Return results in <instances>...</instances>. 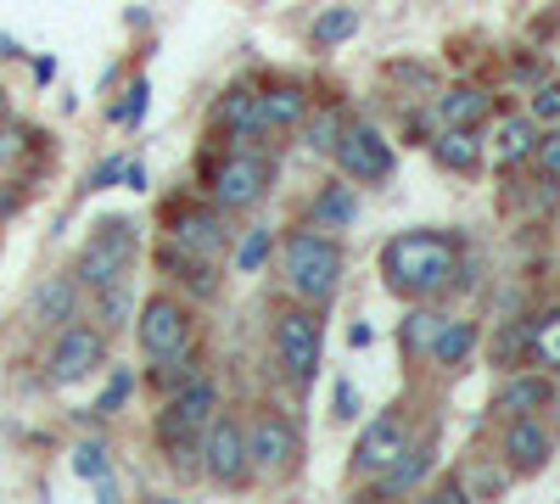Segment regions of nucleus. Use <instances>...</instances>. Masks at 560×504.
<instances>
[{
    "label": "nucleus",
    "mask_w": 560,
    "mask_h": 504,
    "mask_svg": "<svg viewBox=\"0 0 560 504\" xmlns=\"http://www.w3.org/2000/svg\"><path fill=\"white\" fill-rule=\"evenodd\" d=\"M382 274H387L393 297L432 303L438 292L454 286V274H459V236H448V231H404L382 247Z\"/></svg>",
    "instance_id": "f257e3e1"
},
{
    "label": "nucleus",
    "mask_w": 560,
    "mask_h": 504,
    "mask_svg": "<svg viewBox=\"0 0 560 504\" xmlns=\"http://www.w3.org/2000/svg\"><path fill=\"white\" fill-rule=\"evenodd\" d=\"M280 269H287V292L308 308H325L342 292V247H337L331 231H319V224H303V231L287 236Z\"/></svg>",
    "instance_id": "f03ea898"
},
{
    "label": "nucleus",
    "mask_w": 560,
    "mask_h": 504,
    "mask_svg": "<svg viewBox=\"0 0 560 504\" xmlns=\"http://www.w3.org/2000/svg\"><path fill=\"white\" fill-rule=\"evenodd\" d=\"M135 258H140V231H135L129 219H102L96 231H90L84 253H79L73 281H79V292H84V286H90V292H102V286L118 281V274L135 269Z\"/></svg>",
    "instance_id": "7ed1b4c3"
},
{
    "label": "nucleus",
    "mask_w": 560,
    "mask_h": 504,
    "mask_svg": "<svg viewBox=\"0 0 560 504\" xmlns=\"http://www.w3.org/2000/svg\"><path fill=\"white\" fill-rule=\"evenodd\" d=\"M242 432H247V466H253V477L280 482V477L298 471L303 432H298L292 415H280V409H258L253 421H242Z\"/></svg>",
    "instance_id": "20e7f679"
},
{
    "label": "nucleus",
    "mask_w": 560,
    "mask_h": 504,
    "mask_svg": "<svg viewBox=\"0 0 560 504\" xmlns=\"http://www.w3.org/2000/svg\"><path fill=\"white\" fill-rule=\"evenodd\" d=\"M319 353H325L319 308H308V303L280 308V314H275V364H280V371L303 387V382H314V371H319Z\"/></svg>",
    "instance_id": "39448f33"
},
{
    "label": "nucleus",
    "mask_w": 560,
    "mask_h": 504,
    "mask_svg": "<svg viewBox=\"0 0 560 504\" xmlns=\"http://www.w3.org/2000/svg\"><path fill=\"white\" fill-rule=\"evenodd\" d=\"M197 471L213 482V488H247L253 482V466H247V432L236 415H219L202 426V454H197Z\"/></svg>",
    "instance_id": "423d86ee"
},
{
    "label": "nucleus",
    "mask_w": 560,
    "mask_h": 504,
    "mask_svg": "<svg viewBox=\"0 0 560 504\" xmlns=\"http://www.w3.org/2000/svg\"><path fill=\"white\" fill-rule=\"evenodd\" d=\"M191 308L174 303V297H147L140 303V319H135V337H140V353H147L152 364L163 359H179V353H191Z\"/></svg>",
    "instance_id": "0eeeda50"
},
{
    "label": "nucleus",
    "mask_w": 560,
    "mask_h": 504,
    "mask_svg": "<svg viewBox=\"0 0 560 504\" xmlns=\"http://www.w3.org/2000/svg\"><path fill=\"white\" fill-rule=\"evenodd\" d=\"M269 179H275L269 157H258V152H247V146H242V152H230V157L213 168L208 197H213V208H219V213H247V208H258V202H264Z\"/></svg>",
    "instance_id": "6e6552de"
},
{
    "label": "nucleus",
    "mask_w": 560,
    "mask_h": 504,
    "mask_svg": "<svg viewBox=\"0 0 560 504\" xmlns=\"http://www.w3.org/2000/svg\"><path fill=\"white\" fill-rule=\"evenodd\" d=\"M331 157H337L342 179H353V186H382V179H393V163H398L387 134L370 129V124H342Z\"/></svg>",
    "instance_id": "1a4fd4ad"
},
{
    "label": "nucleus",
    "mask_w": 560,
    "mask_h": 504,
    "mask_svg": "<svg viewBox=\"0 0 560 504\" xmlns=\"http://www.w3.org/2000/svg\"><path fill=\"white\" fill-rule=\"evenodd\" d=\"M168 253L197 258V263H219L230 253V224L219 208H174L168 213Z\"/></svg>",
    "instance_id": "9d476101"
},
{
    "label": "nucleus",
    "mask_w": 560,
    "mask_h": 504,
    "mask_svg": "<svg viewBox=\"0 0 560 504\" xmlns=\"http://www.w3.org/2000/svg\"><path fill=\"white\" fill-rule=\"evenodd\" d=\"M415 443V432H409V415L404 409H382L376 421H370L364 432H359V448H353V471L359 477H382L398 454Z\"/></svg>",
    "instance_id": "9b49d317"
},
{
    "label": "nucleus",
    "mask_w": 560,
    "mask_h": 504,
    "mask_svg": "<svg viewBox=\"0 0 560 504\" xmlns=\"http://www.w3.org/2000/svg\"><path fill=\"white\" fill-rule=\"evenodd\" d=\"M107 364V331L102 326H62L57 348H51V382L57 387H73L84 382L90 371Z\"/></svg>",
    "instance_id": "f8f14e48"
},
{
    "label": "nucleus",
    "mask_w": 560,
    "mask_h": 504,
    "mask_svg": "<svg viewBox=\"0 0 560 504\" xmlns=\"http://www.w3.org/2000/svg\"><path fill=\"white\" fill-rule=\"evenodd\" d=\"M499 454H504L510 477H538V471L555 460V432H549L538 415H516V421H504Z\"/></svg>",
    "instance_id": "ddd939ff"
},
{
    "label": "nucleus",
    "mask_w": 560,
    "mask_h": 504,
    "mask_svg": "<svg viewBox=\"0 0 560 504\" xmlns=\"http://www.w3.org/2000/svg\"><path fill=\"white\" fill-rule=\"evenodd\" d=\"M308 107H314V96H308L303 84H275V90H264V96L253 102V129H258V141H264V134L298 129V124L308 118Z\"/></svg>",
    "instance_id": "4468645a"
},
{
    "label": "nucleus",
    "mask_w": 560,
    "mask_h": 504,
    "mask_svg": "<svg viewBox=\"0 0 560 504\" xmlns=\"http://www.w3.org/2000/svg\"><path fill=\"white\" fill-rule=\"evenodd\" d=\"M432 466H438V437H420V443H409L398 460L382 471V477H370L376 482V499H404V493H415L420 482L432 477Z\"/></svg>",
    "instance_id": "2eb2a0df"
},
{
    "label": "nucleus",
    "mask_w": 560,
    "mask_h": 504,
    "mask_svg": "<svg viewBox=\"0 0 560 504\" xmlns=\"http://www.w3.org/2000/svg\"><path fill=\"white\" fill-rule=\"evenodd\" d=\"M533 141H538V124L527 113H504L493 118V134L482 141V157H493V168H516L533 157Z\"/></svg>",
    "instance_id": "dca6fc26"
},
{
    "label": "nucleus",
    "mask_w": 560,
    "mask_h": 504,
    "mask_svg": "<svg viewBox=\"0 0 560 504\" xmlns=\"http://www.w3.org/2000/svg\"><path fill=\"white\" fill-rule=\"evenodd\" d=\"M555 398V382L538 376V371H510V382L493 392V415L504 421H516V415H544Z\"/></svg>",
    "instance_id": "f3484780"
},
{
    "label": "nucleus",
    "mask_w": 560,
    "mask_h": 504,
    "mask_svg": "<svg viewBox=\"0 0 560 504\" xmlns=\"http://www.w3.org/2000/svg\"><path fill=\"white\" fill-rule=\"evenodd\" d=\"M432 113H438L443 129H477V124L493 118V96L482 84H448L443 96L432 102Z\"/></svg>",
    "instance_id": "a211bd4d"
},
{
    "label": "nucleus",
    "mask_w": 560,
    "mask_h": 504,
    "mask_svg": "<svg viewBox=\"0 0 560 504\" xmlns=\"http://www.w3.org/2000/svg\"><path fill=\"white\" fill-rule=\"evenodd\" d=\"M158 443H163V460L174 477H197V454H202V432L185 426L174 409H163L158 415Z\"/></svg>",
    "instance_id": "6ab92c4d"
},
{
    "label": "nucleus",
    "mask_w": 560,
    "mask_h": 504,
    "mask_svg": "<svg viewBox=\"0 0 560 504\" xmlns=\"http://www.w3.org/2000/svg\"><path fill=\"white\" fill-rule=\"evenodd\" d=\"M168 409H174V415H179L185 426H197V432H202V426L219 415V409H224L219 382H213V376H191L185 387H174V392H168Z\"/></svg>",
    "instance_id": "aec40b11"
},
{
    "label": "nucleus",
    "mask_w": 560,
    "mask_h": 504,
    "mask_svg": "<svg viewBox=\"0 0 560 504\" xmlns=\"http://www.w3.org/2000/svg\"><path fill=\"white\" fill-rule=\"evenodd\" d=\"M477 353V326L471 319H438V331H432V348H427V359L432 364H443V371H454V364H465Z\"/></svg>",
    "instance_id": "412c9836"
},
{
    "label": "nucleus",
    "mask_w": 560,
    "mask_h": 504,
    "mask_svg": "<svg viewBox=\"0 0 560 504\" xmlns=\"http://www.w3.org/2000/svg\"><path fill=\"white\" fill-rule=\"evenodd\" d=\"M432 157L448 168V174H477L488 157H482V134L477 129H443L432 141Z\"/></svg>",
    "instance_id": "4be33fe9"
},
{
    "label": "nucleus",
    "mask_w": 560,
    "mask_h": 504,
    "mask_svg": "<svg viewBox=\"0 0 560 504\" xmlns=\"http://www.w3.org/2000/svg\"><path fill=\"white\" fill-rule=\"evenodd\" d=\"M73 314H79V281L73 274H51V281L34 292V319L39 326H68Z\"/></svg>",
    "instance_id": "5701e85b"
},
{
    "label": "nucleus",
    "mask_w": 560,
    "mask_h": 504,
    "mask_svg": "<svg viewBox=\"0 0 560 504\" xmlns=\"http://www.w3.org/2000/svg\"><path fill=\"white\" fill-rule=\"evenodd\" d=\"M90 297H96V326H102L107 337H113V331H124L129 319H135V281H129V274H118L113 286L90 292Z\"/></svg>",
    "instance_id": "b1692460"
},
{
    "label": "nucleus",
    "mask_w": 560,
    "mask_h": 504,
    "mask_svg": "<svg viewBox=\"0 0 560 504\" xmlns=\"http://www.w3.org/2000/svg\"><path fill=\"white\" fill-rule=\"evenodd\" d=\"M353 219H359L353 179H342V186H325V191L314 197V224H319V231H348Z\"/></svg>",
    "instance_id": "393cba45"
},
{
    "label": "nucleus",
    "mask_w": 560,
    "mask_h": 504,
    "mask_svg": "<svg viewBox=\"0 0 560 504\" xmlns=\"http://www.w3.org/2000/svg\"><path fill=\"white\" fill-rule=\"evenodd\" d=\"M253 102H258V90H247V84H236V90H224V102H219V124L236 134L242 146H253L258 141V129H253Z\"/></svg>",
    "instance_id": "a878e982"
},
{
    "label": "nucleus",
    "mask_w": 560,
    "mask_h": 504,
    "mask_svg": "<svg viewBox=\"0 0 560 504\" xmlns=\"http://www.w3.org/2000/svg\"><path fill=\"white\" fill-rule=\"evenodd\" d=\"M533 348V319H504L499 337H493V364L499 371H522Z\"/></svg>",
    "instance_id": "bb28decb"
},
{
    "label": "nucleus",
    "mask_w": 560,
    "mask_h": 504,
    "mask_svg": "<svg viewBox=\"0 0 560 504\" xmlns=\"http://www.w3.org/2000/svg\"><path fill=\"white\" fill-rule=\"evenodd\" d=\"M527 364L560 371V308H549V314H538V319H533V348H527Z\"/></svg>",
    "instance_id": "cd10ccee"
},
{
    "label": "nucleus",
    "mask_w": 560,
    "mask_h": 504,
    "mask_svg": "<svg viewBox=\"0 0 560 504\" xmlns=\"http://www.w3.org/2000/svg\"><path fill=\"white\" fill-rule=\"evenodd\" d=\"M438 308H427V303H415L409 314H404V326H398V342L415 353V359H427V348H432V331H438Z\"/></svg>",
    "instance_id": "c85d7f7f"
},
{
    "label": "nucleus",
    "mask_w": 560,
    "mask_h": 504,
    "mask_svg": "<svg viewBox=\"0 0 560 504\" xmlns=\"http://www.w3.org/2000/svg\"><path fill=\"white\" fill-rule=\"evenodd\" d=\"M314 118H303V146L319 152V157H331L337 146V134H342V113L337 107H308Z\"/></svg>",
    "instance_id": "c756f323"
},
{
    "label": "nucleus",
    "mask_w": 560,
    "mask_h": 504,
    "mask_svg": "<svg viewBox=\"0 0 560 504\" xmlns=\"http://www.w3.org/2000/svg\"><path fill=\"white\" fill-rule=\"evenodd\" d=\"M353 34H359V7H331V12L314 17V45L319 51H331V45H342Z\"/></svg>",
    "instance_id": "7c9ffc66"
},
{
    "label": "nucleus",
    "mask_w": 560,
    "mask_h": 504,
    "mask_svg": "<svg viewBox=\"0 0 560 504\" xmlns=\"http://www.w3.org/2000/svg\"><path fill=\"white\" fill-rule=\"evenodd\" d=\"M73 471H79L84 482H107V448H102V443H79V448H73Z\"/></svg>",
    "instance_id": "2f4dec72"
},
{
    "label": "nucleus",
    "mask_w": 560,
    "mask_h": 504,
    "mask_svg": "<svg viewBox=\"0 0 560 504\" xmlns=\"http://www.w3.org/2000/svg\"><path fill=\"white\" fill-rule=\"evenodd\" d=\"M527 163H538V174H544V179H560V129H555V134H538Z\"/></svg>",
    "instance_id": "473e14b6"
},
{
    "label": "nucleus",
    "mask_w": 560,
    "mask_h": 504,
    "mask_svg": "<svg viewBox=\"0 0 560 504\" xmlns=\"http://www.w3.org/2000/svg\"><path fill=\"white\" fill-rule=\"evenodd\" d=\"M269 247H275V236H269V231H253V236L236 247V269H247V274H253V269H264Z\"/></svg>",
    "instance_id": "72a5a7b5"
},
{
    "label": "nucleus",
    "mask_w": 560,
    "mask_h": 504,
    "mask_svg": "<svg viewBox=\"0 0 560 504\" xmlns=\"http://www.w3.org/2000/svg\"><path fill=\"white\" fill-rule=\"evenodd\" d=\"M527 118H533V124H560V84H538Z\"/></svg>",
    "instance_id": "f704fd0d"
},
{
    "label": "nucleus",
    "mask_w": 560,
    "mask_h": 504,
    "mask_svg": "<svg viewBox=\"0 0 560 504\" xmlns=\"http://www.w3.org/2000/svg\"><path fill=\"white\" fill-rule=\"evenodd\" d=\"M147 96H152V90H147V79H135L129 84V102H118V124H140V118H147Z\"/></svg>",
    "instance_id": "c9c22d12"
},
{
    "label": "nucleus",
    "mask_w": 560,
    "mask_h": 504,
    "mask_svg": "<svg viewBox=\"0 0 560 504\" xmlns=\"http://www.w3.org/2000/svg\"><path fill=\"white\" fill-rule=\"evenodd\" d=\"M129 387H135V376H129V371H118V376H113V387H107V392H102V403H96L102 415H118L124 398H129Z\"/></svg>",
    "instance_id": "e433bc0d"
},
{
    "label": "nucleus",
    "mask_w": 560,
    "mask_h": 504,
    "mask_svg": "<svg viewBox=\"0 0 560 504\" xmlns=\"http://www.w3.org/2000/svg\"><path fill=\"white\" fill-rule=\"evenodd\" d=\"M353 415H359V398L348 382H337V421H353Z\"/></svg>",
    "instance_id": "4c0bfd02"
},
{
    "label": "nucleus",
    "mask_w": 560,
    "mask_h": 504,
    "mask_svg": "<svg viewBox=\"0 0 560 504\" xmlns=\"http://www.w3.org/2000/svg\"><path fill=\"white\" fill-rule=\"evenodd\" d=\"M118 168H124V163H118V157H107V163H102L96 174H90V191H107L113 179H118Z\"/></svg>",
    "instance_id": "58836bf2"
},
{
    "label": "nucleus",
    "mask_w": 560,
    "mask_h": 504,
    "mask_svg": "<svg viewBox=\"0 0 560 504\" xmlns=\"http://www.w3.org/2000/svg\"><path fill=\"white\" fill-rule=\"evenodd\" d=\"M118 179H124L129 191H147V168H140V163H124V168H118Z\"/></svg>",
    "instance_id": "ea45409f"
},
{
    "label": "nucleus",
    "mask_w": 560,
    "mask_h": 504,
    "mask_svg": "<svg viewBox=\"0 0 560 504\" xmlns=\"http://www.w3.org/2000/svg\"><path fill=\"white\" fill-rule=\"evenodd\" d=\"M348 342L353 348H370V326H364V319H353V326H348Z\"/></svg>",
    "instance_id": "a19ab883"
},
{
    "label": "nucleus",
    "mask_w": 560,
    "mask_h": 504,
    "mask_svg": "<svg viewBox=\"0 0 560 504\" xmlns=\"http://www.w3.org/2000/svg\"><path fill=\"white\" fill-rule=\"evenodd\" d=\"M549 409H555V421H560V387H555V398H549Z\"/></svg>",
    "instance_id": "79ce46f5"
},
{
    "label": "nucleus",
    "mask_w": 560,
    "mask_h": 504,
    "mask_svg": "<svg viewBox=\"0 0 560 504\" xmlns=\"http://www.w3.org/2000/svg\"><path fill=\"white\" fill-rule=\"evenodd\" d=\"M555 186H560V179H555ZM555 197H560V191H555Z\"/></svg>",
    "instance_id": "37998d69"
}]
</instances>
